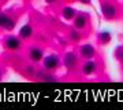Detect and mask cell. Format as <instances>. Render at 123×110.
Returning <instances> with one entry per match:
<instances>
[{
	"label": "cell",
	"mask_w": 123,
	"mask_h": 110,
	"mask_svg": "<svg viewBox=\"0 0 123 110\" xmlns=\"http://www.w3.org/2000/svg\"><path fill=\"white\" fill-rule=\"evenodd\" d=\"M14 21L11 19V18L8 17V15H6V14H0V26L4 28V29H7V30H11L14 28Z\"/></svg>",
	"instance_id": "obj_5"
},
{
	"label": "cell",
	"mask_w": 123,
	"mask_h": 110,
	"mask_svg": "<svg viewBox=\"0 0 123 110\" xmlns=\"http://www.w3.org/2000/svg\"><path fill=\"white\" fill-rule=\"evenodd\" d=\"M98 41H100L103 45H107L112 41V35H111L108 30H103L98 33Z\"/></svg>",
	"instance_id": "obj_7"
},
{
	"label": "cell",
	"mask_w": 123,
	"mask_h": 110,
	"mask_svg": "<svg viewBox=\"0 0 123 110\" xmlns=\"http://www.w3.org/2000/svg\"><path fill=\"white\" fill-rule=\"evenodd\" d=\"M47 3H52V1H55V0H45Z\"/></svg>",
	"instance_id": "obj_16"
},
{
	"label": "cell",
	"mask_w": 123,
	"mask_h": 110,
	"mask_svg": "<svg viewBox=\"0 0 123 110\" xmlns=\"http://www.w3.org/2000/svg\"><path fill=\"white\" fill-rule=\"evenodd\" d=\"M31 32H33L31 26H29V25H23V26L21 28V30H19V36L23 37V39H26V37H30L31 36Z\"/></svg>",
	"instance_id": "obj_12"
},
{
	"label": "cell",
	"mask_w": 123,
	"mask_h": 110,
	"mask_svg": "<svg viewBox=\"0 0 123 110\" xmlns=\"http://www.w3.org/2000/svg\"><path fill=\"white\" fill-rule=\"evenodd\" d=\"M101 14L105 19H112L116 17V8H115V6L110 4V3H104L101 6Z\"/></svg>",
	"instance_id": "obj_1"
},
{
	"label": "cell",
	"mask_w": 123,
	"mask_h": 110,
	"mask_svg": "<svg viewBox=\"0 0 123 110\" xmlns=\"http://www.w3.org/2000/svg\"><path fill=\"white\" fill-rule=\"evenodd\" d=\"M63 62H64V66H66L67 69H68V70H71V69H74L75 66H77L78 58H77V55H75L74 52H67L66 55H64Z\"/></svg>",
	"instance_id": "obj_3"
},
{
	"label": "cell",
	"mask_w": 123,
	"mask_h": 110,
	"mask_svg": "<svg viewBox=\"0 0 123 110\" xmlns=\"http://www.w3.org/2000/svg\"><path fill=\"white\" fill-rule=\"evenodd\" d=\"M79 54L81 57L85 58V59H92L94 55H96V48L93 47L92 44H84L81 50H79Z\"/></svg>",
	"instance_id": "obj_2"
},
{
	"label": "cell",
	"mask_w": 123,
	"mask_h": 110,
	"mask_svg": "<svg viewBox=\"0 0 123 110\" xmlns=\"http://www.w3.org/2000/svg\"><path fill=\"white\" fill-rule=\"evenodd\" d=\"M71 39H73V40H79V35H78V33H77V32H71Z\"/></svg>",
	"instance_id": "obj_14"
},
{
	"label": "cell",
	"mask_w": 123,
	"mask_h": 110,
	"mask_svg": "<svg viewBox=\"0 0 123 110\" xmlns=\"http://www.w3.org/2000/svg\"><path fill=\"white\" fill-rule=\"evenodd\" d=\"M116 57L119 58V59H120V61H123V47H119L118 50H116Z\"/></svg>",
	"instance_id": "obj_13"
},
{
	"label": "cell",
	"mask_w": 123,
	"mask_h": 110,
	"mask_svg": "<svg viewBox=\"0 0 123 110\" xmlns=\"http://www.w3.org/2000/svg\"><path fill=\"white\" fill-rule=\"evenodd\" d=\"M62 15H63L64 19L71 21V19H74V18L77 17V11H75V8H73V7H64L63 11H62Z\"/></svg>",
	"instance_id": "obj_8"
},
{
	"label": "cell",
	"mask_w": 123,
	"mask_h": 110,
	"mask_svg": "<svg viewBox=\"0 0 123 110\" xmlns=\"http://www.w3.org/2000/svg\"><path fill=\"white\" fill-rule=\"evenodd\" d=\"M44 66H45V69H48V70L56 69L57 66H59V58L56 55H48L44 59Z\"/></svg>",
	"instance_id": "obj_4"
},
{
	"label": "cell",
	"mask_w": 123,
	"mask_h": 110,
	"mask_svg": "<svg viewBox=\"0 0 123 110\" xmlns=\"http://www.w3.org/2000/svg\"><path fill=\"white\" fill-rule=\"evenodd\" d=\"M30 58L36 62L41 61V59H43V51L40 48H31L30 50Z\"/></svg>",
	"instance_id": "obj_11"
},
{
	"label": "cell",
	"mask_w": 123,
	"mask_h": 110,
	"mask_svg": "<svg viewBox=\"0 0 123 110\" xmlns=\"http://www.w3.org/2000/svg\"><path fill=\"white\" fill-rule=\"evenodd\" d=\"M97 69V63L93 61H88L86 63H84V66H82V73L86 76H90L93 74L94 72H96Z\"/></svg>",
	"instance_id": "obj_6"
},
{
	"label": "cell",
	"mask_w": 123,
	"mask_h": 110,
	"mask_svg": "<svg viewBox=\"0 0 123 110\" xmlns=\"http://www.w3.org/2000/svg\"><path fill=\"white\" fill-rule=\"evenodd\" d=\"M74 26L77 29H84L86 26V17H85L84 14H81V15L74 18Z\"/></svg>",
	"instance_id": "obj_10"
},
{
	"label": "cell",
	"mask_w": 123,
	"mask_h": 110,
	"mask_svg": "<svg viewBox=\"0 0 123 110\" xmlns=\"http://www.w3.org/2000/svg\"><path fill=\"white\" fill-rule=\"evenodd\" d=\"M82 4H90V0H79Z\"/></svg>",
	"instance_id": "obj_15"
},
{
	"label": "cell",
	"mask_w": 123,
	"mask_h": 110,
	"mask_svg": "<svg viewBox=\"0 0 123 110\" xmlns=\"http://www.w3.org/2000/svg\"><path fill=\"white\" fill-rule=\"evenodd\" d=\"M0 79H1V72H0Z\"/></svg>",
	"instance_id": "obj_17"
},
{
	"label": "cell",
	"mask_w": 123,
	"mask_h": 110,
	"mask_svg": "<svg viewBox=\"0 0 123 110\" xmlns=\"http://www.w3.org/2000/svg\"><path fill=\"white\" fill-rule=\"evenodd\" d=\"M19 45H21V41L17 37H8L6 40V47L8 50H17L19 48Z\"/></svg>",
	"instance_id": "obj_9"
}]
</instances>
